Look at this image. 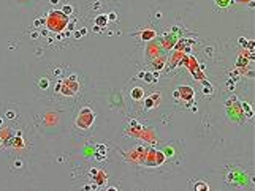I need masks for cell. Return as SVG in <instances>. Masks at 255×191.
Returning <instances> with one entry per match:
<instances>
[{
	"label": "cell",
	"instance_id": "obj_1",
	"mask_svg": "<svg viewBox=\"0 0 255 191\" xmlns=\"http://www.w3.org/2000/svg\"><path fill=\"white\" fill-rule=\"evenodd\" d=\"M94 122H95V112H94L90 107L86 106V107H81V109H79L78 115H76V120H75V125H76V128L86 131L94 125Z\"/></svg>",
	"mask_w": 255,
	"mask_h": 191
},
{
	"label": "cell",
	"instance_id": "obj_6",
	"mask_svg": "<svg viewBox=\"0 0 255 191\" xmlns=\"http://www.w3.org/2000/svg\"><path fill=\"white\" fill-rule=\"evenodd\" d=\"M195 191H207V185L204 183V182H198Z\"/></svg>",
	"mask_w": 255,
	"mask_h": 191
},
{
	"label": "cell",
	"instance_id": "obj_4",
	"mask_svg": "<svg viewBox=\"0 0 255 191\" xmlns=\"http://www.w3.org/2000/svg\"><path fill=\"white\" fill-rule=\"evenodd\" d=\"M179 92L184 93V96H181V98H184V99H192L193 98V90H192L190 87H181Z\"/></svg>",
	"mask_w": 255,
	"mask_h": 191
},
{
	"label": "cell",
	"instance_id": "obj_2",
	"mask_svg": "<svg viewBox=\"0 0 255 191\" xmlns=\"http://www.w3.org/2000/svg\"><path fill=\"white\" fill-rule=\"evenodd\" d=\"M65 24H67V17H65V14L59 13V11H52V13L48 16V27H49V30L60 32L62 27H64Z\"/></svg>",
	"mask_w": 255,
	"mask_h": 191
},
{
	"label": "cell",
	"instance_id": "obj_7",
	"mask_svg": "<svg viewBox=\"0 0 255 191\" xmlns=\"http://www.w3.org/2000/svg\"><path fill=\"white\" fill-rule=\"evenodd\" d=\"M41 87H43V89H46V87H48V81H46V79H41V84H40Z\"/></svg>",
	"mask_w": 255,
	"mask_h": 191
},
{
	"label": "cell",
	"instance_id": "obj_8",
	"mask_svg": "<svg viewBox=\"0 0 255 191\" xmlns=\"http://www.w3.org/2000/svg\"><path fill=\"white\" fill-rule=\"evenodd\" d=\"M108 191H117L116 188H108Z\"/></svg>",
	"mask_w": 255,
	"mask_h": 191
},
{
	"label": "cell",
	"instance_id": "obj_3",
	"mask_svg": "<svg viewBox=\"0 0 255 191\" xmlns=\"http://www.w3.org/2000/svg\"><path fill=\"white\" fill-rule=\"evenodd\" d=\"M62 84V90H59V92H62V95H73V93H76V90H78V81H76L75 76H70V78H67L64 82H60Z\"/></svg>",
	"mask_w": 255,
	"mask_h": 191
},
{
	"label": "cell",
	"instance_id": "obj_5",
	"mask_svg": "<svg viewBox=\"0 0 255 191\" xmlns=\"http://www.w3.org/2000/svg\"><path fill=\"white\" fill-rule=\"evenodd\" d=\"M132 98L133 99H141L143 98V89H140V87H138V89H133L132 90Z\"/></svg>",
	"mask_w": 255,
	"mask_h": 191
}]
</instances>
